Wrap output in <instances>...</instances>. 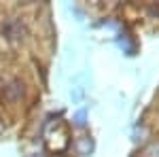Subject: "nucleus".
<instances>
[{
	"mask_svg": "<svg viewBox=\"0 0 159 157\" xmlns=\"http://www.w3.org/2000/svg\"><path fill=\"white\" fill-rule=\"evenodd\" d=\"M74 121H76V125H79V127H85V123H87V109L76 110V115H74Z\"/></svg>",
	"mask_w": 159,
	"mask_h": 157,
	"instance_id": "7ed1b4c3",
	"label": "nucleus"
},
{
	"mask_svg": "<svg viewBox=\"0 0 159 157\" xmlns=\"http://www.w3.org/2000/svg\"><path fill=\"white\" fill-rule=\"evenodd\" d=\"M4 94H7V98L11 100V102H15V100H19V98L24 96V83L19 81V79H15V81H11V83L4 87Z\"/></svg>",
	"mask_w": 159,
	"mask_h": 157,
	"instance_id": "f03ea898",
	"label": "nucleus"
},
{
	"mask_svg": "<svg viewBox=\"0 0 159 157\" xmlns=\"http://www.w3.org/2000/svg\"><path fill=\"white\" fill-rule=\"evenodd\" d=\"M2 32H4V36L11 38V40H19V38H24V34H25V25L21 24V21H17V19H11V21L4 24Z\"/></svg>",
	"mask_w": 159,
	"mask_h": 157,
	"instance_id": "f257e3e1",
	"label": "nucleus"
}]
</instances>
